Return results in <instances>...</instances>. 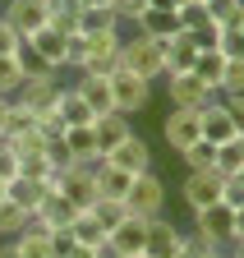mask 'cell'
Returning a JSON list of instances; mask_svg holds the SVG:
<instances>
[{
    "instance_id": "1",
    "label": "cell",
    "mask_w": 244,
    "mask_h": 258,
    "mask_svg": "<svg viewBox=\"0 0 244 258\" xmlns=\"http://www.w3.org/2000/svg\"><path fill=\"white\" fill-rule=\"evenodd\" d=\"M120 70H129V74H138L147 83L166 79V42H152L143 32H134V37L120 46Z\"/></svg>"
},
{
    "instance_id": "2",
    "label": "cell",
    "mask_w": 244,
    "mask_h": 258,
    "mask_svg": "<svg viewBox=\"0 0 244 258\" xmlns=\"http://www.w3.org/2000/svg\"><path fill=\"white\" fill-rule=\"evenodd\" d=\"M161 208H166V180H161L157 171L134 175V184H129V194H125V212L152 221V217H161Z\"/></svg>"
},
{
    "instance_id": "3",
    "label": "cell",
    "mask_w": 244,
    "mask_h": 258,
    "mask_svg": "<svg viewBox=\"0 0 244 258\" xmlns=\"http://www.w3.org/2000/svg\"><path fill=\"white\" fill-rule=\"evenodd\" d=\"M55 194H65V199L74 203V208H93L102 194H97V175H93V166H65V171H55L51 180H46Z\"/></svg>"
},
{
    "instance_id": "4",
    "label": "cell",
    "mask_w": 244,
    "mask_h": 258,
    "mask_svg": "<svg viewBox=\"0 0 244 258\" xmlns=\"http://www.w3.org/2000/svg\"><path fill=\"white\" fill-rule=\"evenodd\" d=\"M120 46H125V37L120 32H97V37H88V60L78 74H93V79H111L120 70Z\"/></svg>"
},
{
    "instance_id": "5",
    "label": "cell",
    "mask_w": 244,
    "mask_h": 258,
    "mask_svg": "<svg viewBox=\"0 0 244 258\" xmlns=\"http://www.w3.org/2000/svg\"><path fill=\"white\" fill-rule=\"evenodd\" d=\"M111 97H115V111L134 120V115L152 102V83L138 79V74H129V70H115V74H111Z\"/></svg>"
},
{
    "instance_id": "6",
    "label": "cell",
    "mask_w": 244,
    "mask_h": 258,
    "mask_svg": "<svg viewBox=\"0 0 244 258\" xmlns=\"http://www.w3.org/2000/svg\"><path fill=\"white\" fill-rule=\"evenodd\" d=\"M194 235H203L207 244H217V249H230V240H235V208L212 203V208L194 212Z\"/></svg>"
},
{
    "instance_id": "7",
    "label": "cell",
    "mask_w": 244,
    "mask_h": 258,
    "mask_svg": "<svg viewBox=\"0 0 244 258\" xmlns=\"http://www.w3.org/2000/svg\"><path fill=\"white\" fill-rule=\"evenodd\" d=\"M143 244H147V221L143 217L125 212V221L106 231V253L111 258H143Z\"/></svg>"
},
{
    "instance_id": "8",
    "label": "cell",
    "mask_w": 244,
    "mask_h": 258,
    "mask_svg": "<svg viewBox=\"0 0 244 258\" xmlns=\"http://www.w3.org/2000/svg\"><path fill=\"white\" fill-rule=\"evenodd\" d=\"M0 19L19 32V42H28L33 32H42L51 23V10H46V0H10V5L0 10Z\"/></svg>"
},
{
    "instance_id": "9",
    "label": "cell",
    "mask_w": 244,
    "mask_h": 258,
    "mask_svg": "<svg viewBox=\"0 0 244 258\" xmlns=\"http://www.w3.org/2000/svg\"><path fill=\"white\" fill-rule=\"evenodd\" d=\"M221 180H226V175H217V171H189L185 184H180L185 208H189V212H203V208H212V203H221Z\"/></svg>"
},
{
    "instance_id": "10",
    "label": "cell",
    "mask_w": 244,
    "mask_h": 258,
    "mask_svg": "<svg viewBox=\"0 0 244 258\" xmlns=\"http://www.w3.org/2000/svg\"><path fill=\"white\" fill-rule=\"evenodd\" d=\"M161 139L175 148V152H185V148H194L198 139H203V120H198V111H185V106H171V115L161 120Z\"/></svg>"
},
{
    "instance_id": "11",
    "label": "cell",
    "mask_w": 244,
    "mask_h": 258,
    "mask_svg": "<svg viewBox=\"0 0 244 258\" xmlns=\"http://www.w3.org/2000/svg\"><path fill=\"white\" fill-rule=\"evenodd\" d=\"M60 92H65V88H60L55 79H23V88L14 92V102H19V106H28V111L42 120V115H55Z\"/></svg>"
},
{
    "instance_id": "12",
    "label": "cell",
    "mask_w": 244,
    "mask_h": 258,
    "mask_svg": "<svg viewBox=\"0 0 244 258\" xmlns=\"http://www.w3.org/2000/svg\"><path fill=\"white\" fill-rule=\"evenodd\" d=\"M166 97H171V106H185V111H203L207 102H217L221 92L203 88L194 74H166Z\"/></svg>"
},
{
    "instance_id": "13",
    "label": "cell",
    "mask_w": 244,
    "mask_h": 258,
    "mask_svg": "<svg viewBox=\"0 0 244 258\" xmlns=\"http://www.w3.org/2000/svg\"><path fill=\"white\" fill-rule=\"evenodd\" d=\"M106 161H111L115 171L143 175V171H152V148H147V143H143L138 134H129V139L120 143V148H111V152H106Z\"/></svg>"
},
{
    "instance_id": "14",
    "label": "cell",
    "mask_w": 244,
    "mask_h": 258,
    "mask_svg": "<svg viewBox=\"0 0 244 258\" xmlns=\"http://www.w3.org/2000/svg\"><path fill=\"white\" fill-rule=\"evenodd\" d=\"M180 226L175 221H166V217H152L147 221V244H143V258H175V249H180Z\"/></svg>"
},
{
    "instance_id": "15",
    "label": "cell",
    "mask_w": 244,
    "mask_h": 258,
    "mask_svg": "<svg viewBox=\"0 0 244 258\" xmlns=\"http://www.w3.org/2000/svg\"><path fill=\"white\" fill-rule=\"evenodd\" d=\"M88 166H93V175H97V194H102V199H111V203H125V194H129V184H134V175H129V171H115L106 157L88 161Z\"/></svg>"
},
{
    "instance_id": "16",
    "label": "cell",
    "mask_w": 244,
    "mask_h": 258,
    "mask_svg": "<svg viewBox=\"0 0 244 258\" xmlns=\"http://www.w3.org/2000/svg\"><path fill=\"white\" fill-rule=\"evenodd\" d=\"M198 120H203V139L207 143H230L235 134H239V129H235V120H230V111L221 106V97H217V102H207L203 111H198Z\"/></svg>"
},
{
    "instance_id": "17",
    "label": "cell",
    "mask_w": 244,
    "mask_h": 258,
    "mask_svg": "<svg viewBox=\"0 0 244 258\" xmlns=\"http://www.w3.org/2000/svg\"><path fill=\"white\" fill-rule=\"evenodd\" d=\"M83 208H74L65 194H55V189H46V199H42V208H37V217L33 221H42L46 231H65V226H74V217H78Z\"/></svg>"
},
{
    "instance_id": "18",
    "label": "cell",
    "mask_w": 244,
    "mask_h": 258,
    "mask_svg": "<svg viewBox=\"0 0 244 258\" xmlns=\"http://www.w3.org/2000/svg\"><path fill=\"white\" fill-rule=\"evenodd\" d=\"M194 60H198V42H194L189 28H180L175 37L166 42V74H189Z\"/></svg>"
},
{
    "instance_id": "19",
    "label": "cell",
    "mask_w": 244,
    "mask_h": 258,
    "mask_svg": "<svg viewBox=\"0 0 244 258\" xmlns=\"http://www.w3.org/2000/svg\"><path fill=\"white\" fill-rule=\"evenodd\" d=\"M74 92L88 102V111L93 115H111L115 111V97H111V79H93V74H78Z\"/></svg>"
},
{
    "instance_id": "20",
    "label": "cell",
    "mask_w": 244,
    "mask_h": 258,
    "mask_svg": "<svg viewBox=\"0 0 244 258\" xmlns=\"http://www.w3.org/2000/svg\"><path fill=\"white\" fill-rule=\"evenodd\" d=\"M93 134H97V148H102V157H106L111 148H120V143L134 134V124H129V115L111 111V115H97V120H93Z\"/></svg>"
},
{
    "instance_id": "21",
    "label": "cell",
    "mask_w": 244,
    "mask_h": 258,
    "mask_svg": "<svg viewBox=\"0 0 244 258\" xmlns=\"http://www.w3.org/2000/svg\"><path fill=\"white\" fill-rule=\"evenodd\" d=\"M134 23H138L143 37H152V42H171L175 32H180V14H175V10H152V5H147Z\"/></svg>"
},
{
    "instance_id": "22",
    "label": "cell",
    "mask_w": 244,
    "mask_h": 258,
    "mask_svg": "<svg viewBox=\"0 0 244 258\" xmlns=\"http://www.w3.org/2000/svg\"><path fill=\"white\" fill-rule=\"evenodd\" d=\"M46 189H51V184H37V180H23V175H19V180L5 184V199H10L14 208H23L28 217H37V208H42V199H46Z\"/></svg>"
},
{
    "instance_id": "23",
    "label": "cell",
    "mask_w": 244,
    "mask_h": 258,
    "mask_svg": "<svg viewBox=\"0 0 244 258\" xmlns=\"http://www.w3.org/2000/svg\"><path fill=\"white\" fill-rule=\"evenodd\" d=\"M14 244H19L23 258H51V231L42 221H33V217H28V226L14 235Z\"/></svg>"
},
{
    "instance_id": "24",
    "label": "cell",
    "mask_w": 244,
    "mask_h": 258,
    "mask_svg": "<svg viewBox=\"0 0 244 258\" xmlns=\"http://www.w3.org/2000/svg\"><path fill=\"white\" fill-rule=\"evenodd\" d=\"M65 148H69V157L78 161V166H88V161H97V157H102V148H97V134H93V124L65 129Z\"/></svg>"
},
{
    "instance_id": "25",
    "label": "cell",
    "mask_w": 244,
    "mask_h": 258,
    "mask_svg": "<svg viewBox=\"0 0 244 258\" xmlns=\"http://www.w3.org/2000/svg\"><path fill=\"white\" fill-rule=\"evenodd\" d=\"M55 120L65 124V129H78V124H93L97 115L88 111V102H83L74 88H65V92H60V106H55Z\"/></svg>"
},
{
    "instance_id": "26",
    "label": "cell",
    "mask_w": 244,
    "mask_h": 258,
    "mask_svg": "<svg viewBox=\"0 0 244 258\" xmlns=\"http://www.w3.org/2000/svg\"><path fill=\"white\" fill-rule=\"evenodd\" d=\"M203 88H212V92H221V74H226V55L221 51H198V60H194V70H189Z\"/></svg>"
},
{
    "instance_id": "27",
    "label": "cell",
    "mask_w": 244,
    "mask_h": 258,
    "mask_svg": "<svg viewBox=\"0 0 244 258\" xmlns=\"http://www.w3.org/2000/svg\"><path fill=\"white\" fill-rule=\"evenodd\" d=\"M120 19L115 10H88V5H78V32L83 37H97V32H120Z\"/></svg>"
},
{
    "instance_id": "28",
    "label": "cell",
    "mask_w": 244,
    "mask_h": 258,
    "mask_svg": "<svg viewBox=\"0 0 244 258\" xmlns=\"http://www.w3.org/2000/svg\"><path fill=\"white\" fill-rule=\"evenodd\" d=\"M28 46H33L37 55H46L51 64H55V70H65V37H60V32L46 23L42 32H33V37H28Z\"/></svg>"
},
{
    "instance_id": "29",
    "label": "cell",
    "mask_w": 244,
    "mask_h": 258,
    "mask_svg": "<svg viewBox=\"0 0 244 258\" xmlns=\"http://www.w3.org/2000/svg\"><path fill=\"white\" fill-rule=\"evenodd\" d=\"M69 231H74V240L78 244H93V249H106V226L93 217V208H83L78 217H74V226H69Z\"/></svg>"
},
{
    "instance_id": "30",
    "label": "cell",
    "mask_w": 244,
    "mask_h": 258,
    "mask_svg": "<svg viewBox=\"0 0 244 258\" xmlns=\"http://www.w3.org/2000/svg\"><path fill=\"white\" fill-rule=\"evenodd\" d=\"M14 60H19V70H23V79H55L60 70L46 60V55H37L28 42H19V51H14Z\"/></svg>"
},
{
    "instance_id": "31",
    "label": "cell",
    "mask_w": 244,
    "mask_h": 258,
    "mask_svg": "<svg viewBox=\"0 0 244 258\" xmlns=\"http://www.w3.org/2000/svg\"><path fill=\"white\" fill-rule=\"evenodd\" d=\"M207 19L217 23L221 32L226 28H244V5H239V0H207Z\"/></svg>"
},
{
    "instance_id": "32",
    "label": "cell",
    "mask_w": 244,
    "mask_h": 258,
    "mask_svg": "<svg viewBox=\"0 0 244 258\" xmlns=\"http://www.w3.org/2000/svg\"><path fill=\"white\" fill-rule=\"evenodd\" d=\"M239 171H244V134L217 148V175H239Z\"/></svg>"
},
{
    "instance_id": "33",
    "label": "cell",
    "mask_w": 244,
    "mask_h": 258,
    "mask_svg": "<svg viewBox=\"0 0 244 258\" xmlns=\"http://www.w3.org/2000/svg\"><path fill=\"white\" fill-rule=\"evenodd\" d=\"M28 129H37V115L28 111V106H19V102H10L5 106V129H0V134H5V139H19V134H28Z\"/></svg>"
},
{
    "instance_id": "34",
    "label": "cell",
    "mask_w": 244,
    "mask_h": 258,
    "mask_svg": "<svg viewBox=\"0 0 244 258\" xmlns=\"http://www.w3.org/2000/svg\"><path fill=\"white\" fill-rule=\"evenodd\" d=\"M180 157H185L189 171H217V143H207V139H198L194 148H185Z\"/></svg>"
},
{
    "instance_id": "35",
    "label": "cell",
    "mask_w": 244,
    "mask_h": 258,
    "mask_svg": "<svg viewBox=\"0 0 244 258\" xmlns=\"http://www.w3.org/2000/svg\"><path fill=\"white\" fill-rule=\"evenodd\" d=\"M175 258H226V249L207 244L203 235H180V249H175Z\"/></svg>"
},
{
    "instance_id": "36",
    "label": "cell",
    "mask_w": 244,
    "mask_h": 258,
    "mask_svg": "<svg viewBox=\"0 0 244 258\" xmlns=\"http://www.w3.org/2000/svg\"><path fill=\"white\" fill-rule=\"evenodd\" d=\"M23 88V70H19V60L14 55H0V97L5 102H14V92Z\"/></svg>"
},
{
    "instance_id": "37",
    "label": "cell",
    "mask_w": 244,
    "mask_h": 258,
    "mask_svg": "<svg viewBox=\"0 0 244 258\" xmlns=\"http://www.w3.org/2000/svg\"><path fill=\"white\" fill-rule=\"evenodd\" d=\"M23 226H28V212H23V208H14L10 199H0V235H10V240H14Z\"/></svg>"
},
{
    "instance_id": "38",
    "label": "cell",
    "mask_w": 244,
    "mask_h": 258,
    "mask_svg": "<svg viewBox=\"0 0 244 258\" xmlns=\"http://www.w3.org/2000/svg\"><path fill=\"white\" fill-rule=\"evenodd\" d=\"M19 175H23V180H37V184H46L55 171H51L46 152H37V157H23V161H19Z\"/></svg>"
},
{
    "instance_id": "39",
    "label": "cell",
    "mask_w": 244,
    "mask_h": 258,
    "mask_svg": "<svg viewBox=\"0 0 244 258\" xmlns=\"http://www.w3.org/2000/svg\"><path fill=\"white\" fill-rule=\"evenodd\" d=\"M221 97H244V60H226V74H221Z\"/></svg>"
},
{
    "instance_id": "40",
    "label": "cell",
    "mask_w": 244,
    "mask_h": 258,
    "mask_svg": "<svg viewBox=\"0 0 244 258\" xmlns=\"http://www.w3.org/2000/svg\"><path fill=\"white\" fill-rule=\"evenodd\" d=\"M83 60H88V37L74 32V37H65V70H83Z\"/></svg>"
},
{
    "instance_id": "41",
    "label": "cell",
    "mask_w": 244,
    "mask_h": 258,
    "mask_svg": "<svg viewBox=\"0 0 244 258\" xmlns=\"http://www.w3.org/2000/svg\"><path fill=\"white\" fill-rule=\"evenodd\" d=\"M93 217L106 226V231H111V226H120V221H125V203H111V199H97L93 203Z\"/></svg>"
},
{
    "instance_id": "42",
    "label": "cell",
    "mask_w": 244,
    "mask_h": 258,
    "mask_svg": "<svg viewBox=\"0 0 244 258\" xmlns=\"http://www.w3.org/2000/svg\"><path fill=\"white\" fill-rule=\"evenodd\" d=\"M189 32H194L198 51H217V46H221V28L212 23V19H203V23H198V28H189Z\"/></svg>"
},
{
    "instance_id": "43",
    "label": "cell",
    "mask_w": 244,
    "mask_h": 258,
    "mask_svg": "<svg viewBox=\"0 0 244 258\" xmlns=\"http://www.w3.org/2000/svg\"><path fill=\"white\" fill-rule=\"evenodd\" d=\"M46 161H51V171L74 166V157H69V148H65V134H60V139H46Z\"/></svg>"
},
{
    "instance_id": "44",
    "label": "cell",
    "mask_w": 244,
    "mask_h": 258,
    "mask_svg": "<svg viewBox=\"0 0 244 258\" xmlns=\"http://www.w3.org/2000/svg\"><path fill=\"white\" fill-rule=\"evenodd\" d=\"M51 28L60 32V37H74V32H78V5H69V10H55V14H51Z\"/></svg>"
},
{
    "instance_id": "45",
    "label": "cell",
    "mask_w": 244,
    "mask_h": 258,
    "mask_svg": "<svg viewBox=\"0 0 244 258\" xmlns=\"http://www.w3.org/2000/svg\"><path fill=\"white\" fill-rule=\"evenodd\" d=\"M10 180H19V152L0 139V184H10Z\"/></svg>"
},
{
    "instance_id": "46",
    "label": "cell",
    "mask_w": 244,
    "mask_h": 258,
    "mask_svg": "<svg viewBox=\"0 0 244 258\" xmlns=\"http://www.w3.org/2000/svg\"><path fill=\"white\" fill-rule=\"evenodd\" d=\"M175 14H180V28H198V23L207 19V5H203V0H185Z\"/></svg>"
},
{
    "instance_id": "47",
    "label": "cell",
    "mask_w": 244,
    "mask_h": 258,
    "mask_svg": "<svg viewBox=\"0 0 244 258\" xmlns=\"http://www.w3.org/2000/svg\"><path fill=\"white\" fill-rule=\"evenodd\" d=\"M221 203L226 208H244V180L239 175H226L221 180Z\"/></svg>"
},
{
    "instance_id": "48",
    "label": "cell",
    "mask_w": 244,
    "mask_h": 258,
    "mask_svg": "<svg viewBox=\"0 0 244 258\" xmlns=\"http://www.w3.org/2000/svg\"><path fill=\"white\" fill-rule=\"evenodd\" d=\"M74 231H69V226H65V231H51V258H69L74 253Z\"/></svg>"
},
{
    "instance_id": "49",
    "label": "cell",
    "mask_w": 244,
    "mask_h": 258,
    "mask_svg": "<svg viewBox=\"0 0 244 258\" xmlns=\"http://www.w3.org/2000/svg\"><path fill=\"white\" fill-rule=\"evenodd\" d=\"M147 5H152V0H115V14H120V19H129V23H134V19H138V14H143Z\"/></svg>"
},
{
    "instance_id": "50",
    "label": "cell",
    "mask_w": 244,
    "mask_h": 258,
    "mask_svg": "<svg viewBox=\"0 0 244 258\" xmlns=\"http://www.w3.org/2000/svg\"><path fill=\"white\" fill-rule=\"evenodd\" d=\"M14 51H19V32L0 19V55H14Z\"/></svg>"
},
{
    "instance_id": "51",
    "label": "cell",
    "mask_w": 244,
    "mask_h": 258,
    "mask_svg": "<svg viewBox=\"0 0 244 258\" xmlns=\"http://www.w3.org/2000/svg\"><path fill=\"white\" fill-rule=\"evenodd\" d=\"M221 106L230 111V120H235V129L244 134V97H221Z\"/></svg>"
},
{
    "instance_id": "52",
    "label": "cell",
    "mask_w": 244,
    "mask_h": 258,
    "mask_svg": "<svg viewBox=\"0 0 244 258\" xmlns=\"http://www.w3.org/2000/svg\"><path fill=\"white\" fill-rule=\"evenodd\" d=\"M69 258H111V253H106V249H93V244H74Z\"/></svg>"
},
{
    "instance_id": "53",
    "label": "cell",
    "mask_w": 244,
    "mask_h": 258,
    "mask_svg": "<svg viewBox=\"0 0 244 258\" xmlns=\"http://www.w3.org/2000/svg\"><path fill=\"white\" fill-rule=\"evenodd\" d=\"M235 240H244V208H235ZM230 240V244H235Z\"/></svg>"
},
{
    "instance_id": "54",
    "label": "cell",
    "mask_w": 244,
    "mask_h": 258,
    "mask_svg": "<svg viewBox=\"0 0 244 258\" xmlns=\"http://www.w3.org/2000/svg\"><path fill=\"white\" fill-rule=\"evenodd\" d=\"M78 5H88V10H115V0H78Z\"/></svg>"
},
{
    "instance_id": "55",
    "label": "cell",
    "mask_w": 244,
    "mask_h": 258,
    "mask_svg": "<svg viewBox=\"0 0 244 258\" xmlns=\"http://www.w3.org/2000/svg\"><path fill=\"white\" fill-rule=\"evenodd\" d=\"M0 258H23V253H19V244L10 240V244H0Z\"/></svg>"
},
{
    "instance_id": "56",
    "label": "cell",
    "mask_w": 244,
    "mask_h": 258,
    "mask_svg": "<svg viewBox=\"0 0 244 258\" xmlns=\"http://www.w3.org/2000/svg\"><path fill=\"white\" fill-rule=\"evenodd\" d=\"M226 258H244V240H235V244L226 249Z\"/></svg>"
},
{
    "instance_id": "57",
    "label": "cell",
    "mask_w": 244,
    "mask_h": 258,
    "mask_svg": "<svg viewBox=\"0 0 244 258\" xmlns=\"http://www.w3.org/2000/svg\"><path fill=\"white\" fill-rule=\"evenodd\" d=\"M5 106H10V102H5V97H0V129H5Z\"/></svg>"
},
{
    "instance_id": "58",
    "label": "cell",
    "mask_w": 244,
    "mask_h": 258,
    "mask_svg": "<svg viewBox=\"0 0 244 258\" xmlns=\"http://www.w3.org/2000/svg\"><path fill=\"white\" fill-rule=\"evenodd\" d=\"M239 180H244V171H239Z\"/></svg>"
},
{
    "instance_id": "59",
    "label": "cell",
    "mask_w": 244,
    "mask_h": 258,
    "mask_svg": "<svg viewBox=\"0 0 244 258\" xmlns=\"http://www.w3.org/2000/svg\"><path fill=\"white\" fill-rule=\"evenodd\" d=\"M239 5H244V0H239Z\"/></svg>"
},
{
    "instance_id": "60",
    "label": "cell",
    "mask_w": 244,
    "mask_h": 258,
    "mask_svg": "<svg viewBox=\"0 0 244 258\" xmlns=\"http://www.w3.org/2000/svg\"><path fill=\"white\" fill-rule=\"evenodd\" d=\"M203 5H207V0H203Z\"/></svg>"
}]
</instances>
